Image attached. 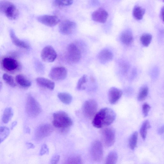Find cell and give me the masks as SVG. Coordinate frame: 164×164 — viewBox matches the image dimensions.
I'll use <instances>...</instances> for the list:
<instances>
[{"label": "cell", "instance_id": "obj_38", "mask_svg": "<svg viewBox=\"0 0 164 164\" xmlns=\"http://www.w3.org/2000/svg\"><path fill=\"white\" fill-rule=\"evenodd\" d=\"M26 144L28 149H33L35 148V146L31 143L27 142Z\"/></svg>", "mask_w": 164, "mask_h": 164}, {"label": "cell", "instance_id": "obj_22", "mask_svg": "<svg viewBox=\"0 0 164 164\" xmlns=\"http://www.w3.org/2000/svg\"><path fill=\"white\" fill-rule=\"evenodd\" d=\"M145 13V10L139 6H136L134 8L133 15L134 17L137 20H142Z\"/></svg>", "mask_w": 164, "mask_h": 164}, {"label": "cell", "instance_id": "obj_19", "mask_svg": "<svg viewBox=\"0 0 164 164\" xmlns=\"http://www.w3.org/2000/svg\"><path fill=\"white\" fill-rule=\"evenodd\" d=\"M120 39L124 45L127 46L130 45L133 41L132 32L128 30L123 31L121 35Z\"/></svg>", "mask_w": 164, "mask_h": 164}, {"label": "cell", "instance_id": "obj_12", "mask_svg": "<svg viewBox=\"0 0 164 164\" xmlns=\"http://www.w3.org/2000/svg\"><path fill=\"white\" fill-rule=\"evenodd\" d=\"M53 128L50 124H44L39 126L35 132V136L38 140L47 137L52 133Z\"/></svg>", "mask_w": 164, "mask_h": 164}, {"label": "cell", "instance_id": "obj_1", "mask_svg": "<svg viewBox=\"0 0 164 164\" xmlns=\"http://www.w3.org/2000/svg\"><path fill=\"white\" fill-rule=\"evenodd\" d=\"M116 118L115 112L111 109L105 108L101 109L94 117L92 124L97 128L108 126L112 124Z\"/></svg>", "mask_w": 164, "mask_h": 164}, {"label": "cell", "instance_id": "obj_33", "mask_svg": "<svg viewBox=\"0 0 164 164\" xmlns=\"http://www.w3.org/2000/svg\"><path fill=\"white\" fill-rule=\"evenodd\" d=\"M88 81L87 76L84 75L82 76L79 80L77 85V89L80 90L83 89L84 85L87 83Z\"/></svg>", "mask_w": 164, "mask_h": 164}, {"label": "cell", "instance_id": "obj_27", "mask_svg": "<svg viewBox=\"0 0 164 164\" xmlns=\"http://www.w3.org/2000/svg\"><path fill=\"white\" fill-rule=\"evenodd\" d=\"M118 160V154L116 152H112L108 156L104 164H116Z\"/></svg>", "mask_w": 164, "mask_h": 164}, {"label": "cell", "instance_id": "obj_26", "mask_svg": "<svg viewBox=\"0 0 164 164\" xmlns=\"http://www.w3.org/2000/svg\"><path fill=\"white\" fill-rule=\"evenodd\" d=\"M152 40V36L149 33L143 34L140 38V41L143 46L147 47L151 43Z\"/></svg>", "mask_w": 164, "mask_h": 164}, {"label": "cell", "instance_id": "obj_15", "mask_svg": "<svg viewBox=\"0 0 164 164\" xmlns=\"http://www.w3.org/2000/svg\"><path fill=\"white\" fill-rule=\"evenodd\" d=\"M122 95L123 92L121 89L116 87H112L109 91V101L111 104H115L118 101Z\"/></svg>", "mask_w": 164, "mask_h": 164}, {"label": "cell", "instance_id": "obj_3", "mask_svg": "<svg viewBox=\"0 0 164 164\" xmlns=\"http://www.w3.org/2000/svg\"><path fill=\"white\" fill-rule=\"evenodd\" d=\"M0 11L8 19L15 20L19 15L18 10L13 3L7 1H2L0 3Z\"/></svg>", "mask_w": 164, "mask_h": 164}, {"label": "cell", "instance_id": "obj_23", "mask_svg": "<svg viewBox=\"0 0 164 164\" xmlns=\"http://www.w3.org/2000/svg\"><path fill=\"white\" fill-rule=\"evenodd\" d=\"M14 115V112L12 109L11 108H7L5 109L4 112L2 121L3 122L7 124L12 118Z\"/></svg>", "mask_w": 164, "mask_h": 164}, {"label": "cell", "instance_id": "obj_13", "mask_svg": "<svg viewBox=\"0 0 164 164\" xmlns=\"http://www.w3.org/2000/svg\"><path fill=\"white\" fill-rule=\"evenodd\" d=\"M92 157L95 161L99 162L102 160L103 157V148L101 143L96 141L92 144L91 149Z\"/></svg>", "mask_w": 164, "mask_h": 164}, {"label": "cell", "instance_id": "obj_37", "mask_svg": "<svg viewBox=\"0 0 164 164\" xmlns=\"http://www.w3.org/2000/svg\"><path fill=\"white\" fill-rule=\"evenodd\" d=\"M69 162L71 164H82L81 159L79 157H74L71 158Z\"/></svg>", "mask_w": 164, "mask_h": 164}, {"label": "cell", "instance_id": "obj_40", "mask_svg": "<svg viewBox=\"0 0 164 164\" xmlns=\"http://www.w3.org/2000/svg\"><path fill=\"white\" fill-rule=\"evenodd\" d=\"M158 132L159 134H162L164 133V125L159 128Z\"/></svg>", "mask_w": 164, "mask_h": 164}, {"label": "cell", "instance_id": "obj_36", "mask_svg": "<svg viewBox=\"0 0 164 164\" xmlns=\"http://www.w3.org/2000/svg\"><path fill=\"white\" fill-rule=\"evenodd\" d=\"M60 157L59 155H54L51 159L50 164H57L60 161Z\"/></svg>", "mask_w": 164, "mask_h": 164}, {"label": "cell", "instance_id": "obj_14", "mask_svg": "<svg viewBox=\"0 0 164 164\" xmlns=\"http://www.w3.org/2000/svg\"><path fill=\"white\" fill-rule=\"evenodd\" d=\"M37 19L42 24L51 27L55 26L60 22L59 18L54 16L42 15L38 17Z\"/></svg>", "mask_w": 164, "mask_h": 164}, {"label": "cell", "instance_id": "obj_7", "mask_svg": "<svg viewBox=\"0 0 164 164\" xmlns=\"http://www.w3.org/2000/svg\"><path fill=\"white\" fill-rule=\"evenodd\" d=\"M101 135L104 145L107 147L112 146L115 140V132L113 129L110 127L105 128L101 131Z\"/></svg>", "mask_w": 164, "mask_h": 164}, {"label": "cell", "instance_id": "obj_16", "mask_svg": "<svg viewBox=\"0 0 164 164\" xmlns=\"http://www.w3.org/2000/svg\"><path fill=\"white\" fill-rule=\"evenodd\" d=\"M108 17L107 12L102 8H99L95 11L92 15V18L93 20L102 23L106 22Z\"/></svg>", "mask_w": 164, "mask_h": 164}, {"label": "cell", "instance_id": "obj_2", "mask_svg": "<svg viewBox=\"0 0 164 164\" xmlns=\"http://www.w3.org/2000/svg\"><path fill=\"white\" fill-rule=\"evenodd\" d=\"M52 123L53 125L57 128H66L71 127L73 122L66 113L59 111L53 114Z\"/></svg>", "mask_w": 164, "mask_h": 164}, {"label": "cell", "instance_id": "obj_18", "mask_svg": "<svg viewBox=\"0 0 164 164\" xmlns=\"http://www.w3.org/2000/svg\"><path fill=\"white\" fill-rule=\"evenodd\" d=\"M98 57L100 62L105 63L111 61L113 59V55L109 50H104L99 53Z\"/></svg>", "mask_w": 164, "mask_h": 164}, {"label": "cell", "instance_id": "obj_42", "mask_svg": "<svg viewBox=\"0 0 164 164\" xmlns=\"http://www.w3.org/2000/svg\"><path fill=\"white\" fill-rule=\"evenodd\" d=\"M163 2H164V1Z\"/></svg>", "mask_w": 164, "mask_h": 164}, {"label": "cell", "instance_id": "obj_21", "mask_svg": "<svg viewBox=\"0 0 164 164\" xmlns=\"http://www.w3.org/2000/svg\"><path fill=\"white\" fill-rule=\"evenodd\" d=\"M16 79L17 83L23 87L29 88L31 85V82L22 75H17Z\"/></svg>", "mask_w": 164, "mask_h": 164}, {"label": "cell", "instance_id": "obj_29", "mask_svg": "<svg viewBox=\"0 0 164 164\" xmlns=\"http://www.w3.org/2000/svg\"><path fill=\"white\" fill-rule=\"evenodd\" d=\"M9 130L5 126L1 127L0 128V141L1 143L8 137L9 134Z\"/></svg>", "mask_w": 164, "mask_h": 164}, {"label": "cell", "instance_id": "obj_34", "mask_svg": "<svg viewBox=\"0 0 164 164\" xmlns=\"http://www.w3.org/2000/svg\"><path fill=\"white\" fill-rule=\"evenodd\" d=\"M49 153V149L47 145L45 144L42 145L40 152V156H43L45 155H48Z\"/></svg>", "mask_w": 164, "mask_h": 164}, {"label": "cell", "instance_id": "obj_41", "mask_svg": "<svg viewBox=\"0 0 164 164\" xmlns=\"http://www.w3.org/2000/svg\"><path fill=\"white\" fill-rule=\"evenodd\" d=\"M16 122H15L13 123V124L12 125V126H11V129L12 130L13 128L17 124V123H16Z\"/></svg>", "mask_w": 164, "mask_h": 164}, {"label": "cell", "instance_id": "obj_39", "mask_svg": "<svg viewBox=\"0 0 164 164\" xmlns=\"http://www.w3.org/2000/svg\"><path fill=\"white\" fill-rule=\"evenodd\" d=\"M160 16L161 19L164 22V6L161 9Z\"/></svg>", "mask_w": 164, "mask_h": 164}, {"label": "cell", "instance_id": "obj_9", "mask_svg": "<svg viewBox=\"0 0 164 164\" xmlns=\"http://www.w3.org/2000/svg\"><path fill=\"white\" fill-rule=\"evenodd\" d=\"M1 65L6 71L10 72L15 71L19 67L18 61L14 58L10 57L4 58L2 61Z\"/></svg>", "mask_w": 164, "mask_h": 164}, {"label": "cell", "instance_id": "obj_28", "mask_svg": "<svg viewBox=\"0 0 164 164\" xmlns=\"http://www.w3.org/2000/svg\"><path fill=\"white\" fill-rule=\"evenodd\" d=\"M148 89L147 87H142L140 90L137 96V99L142 101L145 100L148 95Z\"/></svg>", "mask_w": 164, "mask_h": 164}, {"label": "cell", "instance_id": "obj_11", "mask_svg": "<svg viewBox=\"0 0 164 164\" xmlns=\"http://www.w3.org/2000/svg\"><path fill=\"white\" fill-rule=\"evenodd\" d=\"M77 27L76 23L74 22L65 20L60 24L59 29L60 32L64 35H69L73 34Z\"/></svg>", "mask_w": 164, "mask_h": 164}, {"label": "cell", "instance_id": "obj_8", "mask_svg": "<svg viewBox=\"0 0 164 164\" xmlns=\"http://www.w3.org/2000/svg\"><path fill=\"white\" fill-rule=\"evenodd\" d=\"M57 56V53L51 46L45 47L41 51V57L42 60L45 62H53L55 60Z\"/></svg>", "mask_w": 164, "mask_h": 164}, {"label": "cell", "instance_id": "obj_17", "mask_svg": "<svg viewBox=\"0 0 164 164\" xmlns=\"http://www.w3.org/2000/svg\"><path fill=\"white\" fill-rule=\"evenodd\" d=\"M9 34L12 41L15 46L22 49L29 48L30 46L27 43L20 40L17 37L13 29H10Z\"/></svg>", "mask_w": 164, "mask_h": 164}, {"label": "cell", "instance_id": "obj_4", "mask_svg": "<svg viewBox=\"0 0 164 164\" xmlns=\"http://www.w3.org/2000/svg\"><path fill=\"white\" fill-rule=\"evenodd\" d=\"M26 109L27 114L29 116L33 117L38 116L41 111L40 104L31 95H28L27 97Z\"/></svg>", "mask_w": 164, "mask_h": 164}, {"label": "cell", "instance_id": "obj_10", "mask_svg": "<svg viewBox=\"0 0 164 164\" xmlns=\"http://www.w3.org/2000/svg\"><path fill=\"white\" fill-rule=\"evenodd\" d=\"M67 75V69L64 67L59 66L54 67L51 69L49 76L53 80L60 81L64 80Z\"/></svg>", "mask_w": 164, "mask_h": 164}, {"label": "cell", "instance_id": "obj_6", "mask_svg": "<svg viewBox=\"0 0 164 164\" xmlns=\"http://www.w3.org/2000/svg\"><path fill=\"white\" fill-rule=\"evenodd\" d=\"M81 58L80 51L75 44H70L67 47L66 58L70 63H76L79 62Z\"/></svg>", "mask_w": 164, "mask_h": 164}, {"label": "cell", "instance_id": "obj_35", "mask_svg": "<svg viewBox=\"0 0 164 164\" xmlns=\"http://www.w3.org/2000/svg\"><path fill=\"white\" fill-rule=\"evenodd\" d=\"M151 107L150 105L147 103L144 104L142 105V112L144 117L147 116L150 110Z\"/></svg>", "mask_w": 164, "mask_h": 164}, {"label": "cell", "instance_id": "obj_32", "mask_svg": "<svg viewBox=\"0 0 164 164\" xmlns=\"http://www.w3.org/2000/svg\"><path fill=\"white\" fill-rule=\"evenodd\" d=\"M54 6L56 7H60L68 6L71 5L73 3L72 1H59V0H55L53 2Z\"/></svg>", "mask_w": 164, "mask_h": 164}, {"label": "cell", "instance_id": "obj_20", "mask_svg": "<svg viewBox=\"0 0 164 164\" xmlns=\"http://www.w3.org/2000/svg\"><path fill=\"white\" fill-rule=\"evenodd\" d=\"M36 81L40 86L47 88L51 90L54 89L55 84L52 81L44 78L39 77L36 79Z\"/></svg>", "mask_w": 164, "mask_h": 164}, {"label": "cell", "instance_id": "obj_24", "mask_svg": "<svg viewBox=\"0 0 164 164\" xmlns=\"http://www.w3.org/2000/svg\"><path fill=\"white\" fill-rule=\"evenodd\" d=\"M57 96L62 103L66 104H70L73 99L72 96L67 93H60L58 94Z\"/></svg>", "mask_w": 164, "mask_h": 164}, {"label": "cell", "instance_id": "obj_30", "mask_svg": "<svg viewBox=\"0 0 164 164\" xmlns=\"http://www.w3.org/2000/svg\"><path fill=\"white\" fill-rule=\"evenodd\" d=\"M138 138V133L137 132H135L132 135L129 139V146L132 150L134 149L136 147L137 144Z\"/></svg>", "mask_w": 164, "mask_h": 164}, {"label": "cell", "instance_id": "obj_25", "mask_svg": "<svg viewBox=\"0 0 164 164\" xmlns=\"http://www.w3.org/2000/svg\"><path fill=\"white\" fill-rule=\"evenodd\" d=\"M151 128V125L149 121L147 120L144 121L140 128V133L143 140L145 139L147 134V130Z\"/></svg>", "mask_w": 164, "mask_h": 164}, {"label": "cell", "instance_id": "obj_5", "mask_svg": "<svg viewBox=\"0 0 164 164\" xmlns=\"http://www.w3.org/2000/svg\"><path fill=\"white\" fill-rule=\"evenodd\" d=\"M98 107L97 102L95 100L90 99L86 101L82 106V111L86 118H91L96 113Z\"/></svg>", "mask_w": 164, "mask_h": 164}, {"label": "cell", "instance_id": "obj_31", "mask_svg": "<svg viewBox=\"0 0 164 164\" xmlns=\"http://www.w3.org/2000/svg\"><path fill=\"white\" fill-rule=\"evenodd\" d=\"M3 79L9 86L13 87L16 86L14 78L12 76L7 74H4L3 75Z\"/></svg>", "mask_w": 164, "mask_h": 164}]
</instances>
